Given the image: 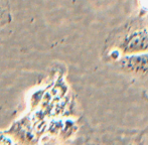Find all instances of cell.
<instances>
[{"instance_id": "6da1fadb", "label": "cell", "mask_w": 148, "mask_h": 145, "mask_svg": "<svg viewBox=\"0 0 148 145\" xmlns=\"http://www.w3.org/2000/svg\"><path fill=\"white\" fill-rule=\"evenodd\" d=\"M115 49L121 57L148 51V27L139 25L129 29L118 41Z\"/></svg>"}, {"instance_id": "7a4b0ae2", "label": "cell", "mask_w": 148, "mask_h": 145, "mask_svg": "<svg viewBox=\"0 0 148 145\" xmlns=\"http://www.w3.org/2000/svg\"><path fill=\"white\" fill-rule=\"evenodd\" d=\"M116 64L121 71L127 74L138 77L148 76V51L122 55Z\"/></svg>"}, {"instance_id": "3957f363", "label": "cell", "mask_w": 148, "mask_h": 145, "mask_svg": "<svg viewBox=\"0 0 148 145\" xmlns=\"http://www.w3.org/2000/svg\"><path fill=\"white\" fill-rule=\"evenodd\" d=\"M11 21L9 0H0V26L6 25Z\"/></svg>"}, {"instance_id": "277c9868", "label": "cell", "mask_w": 148, "mask_h": 145, "mask_svg": "<svg viewBox=\"0 0 148 145\" xmlns=\"http://www.w3.org/2000/svg\"><path fill=\"white\" fill-rule=\"evenodd\" d=\"M0 145H18L11 137L0 132Z\"/></svg>"}]
</instances>
